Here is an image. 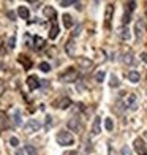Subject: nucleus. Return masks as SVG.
Instances as JSON below:
<instances>
[{"label":"nucleus","instance_id":"obj_33","mask_svg":"<svg viewBox=\"0 0 147 155\" xmlns=\"http://www.w3.org/2000/svg\"><path fill=\"white\" fill-rule=\"evenodd\" d=\"M122 155H131V150H130L128 146H123L122 147Z\"/></svg>","mask_w":147,"mask_h":155},{"label":"nucleus","instance_id":"obj_5","mask_svg":"<svg viewBox=\"0 0 147 155\" xmlns=\"http://www.w3.org/2000/svg\"><path fill=\"white\" fill-rule=\"evenodd\" d=\"M40 128H41V124L38 120H35V119H32V120H29V122L25 124L24 131L25 133H35V131H38Z\"/></svg>","mask_w":147,"mask_h":155},{"label":"nucleus","instance_id":"obj_38","mask_svg":"<svg viewBox=\"0 0 147 155\" xmlns=\"http://www.w3.org/2000/svg\"><path fill=\"white\" fill-rule=\"evenodd\" d=\"M8 18H10V19H13V21H15L16 15H15V13H13V11H8Z\"/></svg>","mask_w":147,"mask_h":155},{"label":"nucleus","instance_id":"obj_20","mask_svg":"<svg viewBox=\"0 0 147 155\" xmlns=\"http://www.w3.org/2000/svg\"><path fill=\"white\" fill-rule=\"evenodd\" d=\"M127 78H128L131 82H139V78H141V76H139L138 71H130V73L127 74Z\"/></svg>","mask_w":147,"mask_h":155},{"label":"nucleus","instance_id":"obj_19","mask_svg":"<svg viewBox=\"0 0 147 155\" xmlns=\"http://www.w3.org/2000/svg\"><path fill=\"white\" fill-rule=\"evenodd\" d=\"M119 37H120L122 40H130V30L127 29V27H122V29L119 30Z\"/></svg>","mask_w":147,"mask_h":155},{"label":"nucleus","instance_id":"obj_28","mask_svg":"<svg viewBox=\"0 0 147 155\" xmlns=\"http://www.w3.org/2000/svg\"><path fill=\"white\" fill-rule=\"evenodd\" d=\"M8 48L10 49H15L16 48V37H15V35H13V37L8 40Z\"/></svg>","mask_w":147,"mask_h":155},{"label":"nucleus","instance_id":"obj_36","mask_svg":"<svg viewBox=\"0 0 147 155\" xmlns=\"http://www.w3.org/2000/svg\"><path fill=\"white\" fill-rule=\"evenodd\" d=\"M3 92H5V82L0 79V95H3Z\"/></svg>","mask_w":147,"mask_h":155},{"label":"nucleus","instance_id":"obj_2","mask_svg":"<svg viewBox=\"0 0 147 155\" xmlns=\"http://www.w3.org/2000/svg\"><path fill=\"white\" fill-rule=\"evenodd\" d=\"M120 103V106L123 108H128V109H136L138 108V97L135 94H130L125 97V100L123 101H119Z\"/></svg>","mask_w":147,"mask_h":155},{"label":"nucleus","instance_id":"obj_18","mask_svg":"<svg viewBox=\"0 0 147 155\" xmlns=\"http://www.w3.org/2000/svg\"><path fill=\"white\" fill-rule=\"evenodd\" d=\"M33 41H35V49H43L44 48V38H41V37H35L33 38Z\"/></svg>","mask_w":147,"mask_h":155},{"label":"nucleus","instance_id":"obj_6","mask_svg":"<svg viewBox=\"0 0 147 155\" xmlns=\"http://www.w3.org/2000/svg\"><path fill=\"white\" fill-rule=\"evenodd\" d=\"M76 63H78L79 68H82V70H90L93 67V62L87 57H78L76 59Z\"/></svg>","mask_w":147,"mask_h":155},{"label":"nucleus","instance_id":"obj_22","mask_svg":"<svg viewBox=\"0 0 147 155\" xmlns=\"http://www.w3.org/2000/svg\"><path fill=\"white\" fill-rule=\"evenodd\" d=\"M15 125H16V127L22 125V120H21V111H19V109L15 111Z\"/></svg>","mask_w":147,"mask_h":155},{"label":"nucleus","instance_id":"obj_26","mask_svg":"<svg viewBox=\"0 0 147 155\" xmlns=\"http://www.w3.org/2000/svg\"><path fill=\"white\" fill-rule=\"evenodd\" d=\"M40 70H41V71H44V73H47L49 70H51V65H49L47 62H41L40 63Z\"/></svg>","mask_w":147,"mask_h":155},{"label":"nucleus","instance_id":"obj_34","mask_svg":"<svg viewBox=\"0 0 147 155\" xmlns=\"http://www.w3.org/2000/svg\"><path fill=\"white\" fill-rule=\"evenodd\" d=\"M52 127V119H51V116H47L46 117V130H49Z\"/></svg>","mask_w":147,"mask_h":155},{"label":"nucleus","instance_id":"obj_29","mask_svg":"<svg viewBox=\"0 0 147 155\" xmlns=\"http://www.w3.org/2000/svg\"><path fill=\"white\" fill-rule=\"evenodd\" d=\"M25 150L29 152V155H37V149H35L33 146H30V144H27V146H25Z\"/></svg>","mask_w":147,"mask_h":155},{"label":"nucleus","instance_id":"obj_1","mask_svg":"<svg viewBox=\"0 0 147 155\" xmlns=\"http://www.w3.org/2000/svg\"><path fill=\"white\" fill-rule=\"evenodd\" d=\"M55 139H57V143L60 146H71L74 143V138H73V135L70 131H60V133H57Z\"/></svg>","mask_w":147,"mask_h":155},{"label":"nucleus","instance_id":"obj_32","mask_svg":"<svg viewBox=\"0 0 147 155\" xmlns=\"http://www.w3.org/2000/svg\"><path fill=\"white\" fill-rule=\"evenodd\" d=\"M73 3H76L74 0H62V2H60L62 6H70V5H73Z\"/></svg>","mask_w":147,"mask_h":155},{"label":"nucleus","instance_id":"obj_23","mask_svg":"<svg viewBox=\"0 0 147 155\" xmlns=\"http://www.w3.org/2000/svg\"><path fill=\"white\" fill-rule=\"evenodd\" d=\"M141 35H142V21H138L136 22V37L141 38Z\"/></svg>","mask_w":147,"mask_h":155},{"label":"nucleus","instance_id":"obj_3","mask_svg":"<svg viewBox=\"0 0 147 155\" xmlns=\"http://www.w3.org/2000/svg\"><path fill=\"white\" fill-rule=\"evenodd\" d=\"M78 70H74V68H68L67 71L64 74H60V81L62 82H74L76 79H78Z\"/></svg>","mask_w":147,"mask_h":155},{"label":"nucleus","instance_id":"obj_40","mask_svg":"<svg viewBox=\"0 0 147 155\" xmlns=\"http://www.w3.org/2000/svg\"><path fill=\"white\" fill-rule=\"evenodd\" d=\"M16 155H25L22 150H16Z\"/></svg>","mask_w":147,"mask_h":155},{"label":"nucleus","instance_id":"obj_35","mask_svg":"<svg viewBox=\"0 0 147 155\" xmlns=\"http://www.w3.org/2000/svg\"><path fill=\"white\" fill-rule=\"evenodd\" d=\"M10 144H11L13 147H16V146L19 144V139H18V138H11V139H10Z\"/></svg>","mask_w":147,"mask_h":155},{"label":"nucleus","instance_id":"obj_8","mask_svg":"<svg viewBox=\"0 0 147 155\" xmlns=\"http://www.w3.org/2000/svg\"><path fill=\"white\" fill-rule=\"evenodd\" d=\"M68 128L73 130V131H81V130H82V125H81V122H79L76 117H71V119L68 120Z\"/></svg>","mask_w":147,"mask_h":155},{"label":"nucleus","instance_id":"obj_25","mask_svg":"<svg viewBox=\"0 0 147 155\" xmlns=\"http://www.w3.org/2000/svg\"><path fill=\"white\" fill-rule=\"evenodd\" d=\"M104 127H106V130H108V131H113V128H114L113 119H106V120H104Z\"/></svg>","mask_w":147,"mask_h":155},{"label":"nucleus","instance_id":"obj_15","mask_svg":"<svg viewBox=\"0 0 147 155\" xmlns=\"http://www.w3.org/2000/svg\"><path fill=\"white\" fill-rule=\"evenodd\" d=\"M57 35H59V25H57L55 21H52V29H51V32H49V38L54 40V38H57Z\"/></svg>","mask_w":147,"mask_h":155},{"label":"nucleus","instance_id":"obj_9","mask_svg":"<svg viewBox=\"0 0 147 155\" xmlns=\"http://www.w3.org/2000/svg\"><path fill=\"white\" fill-rule=\"evenodd\" d=\"M27 86H29V89H30V90L38 89V87H40V81H38V78L35 76V74H30L29 78H27Z\"/></svg>","mask_w":147,"mask_h":155},{"label":"nucleus","instance_id":"obj_14","mask_svg":"<svg viewBox=\"0 0 147 155\" xmlns=\"http://www.w3.org/2000/svg\"><path fill=\"white\" fill-rule=\"evenodd\" d=\"M6 127H8V116L6 112L0 111V130H5Z\"/></svg>","mask_w":147,"mask_h":155},{"label":"nucleus","instance_id":"obj_27","mask_svg":"<svg viewBox=\"0 0 147 155\" xmlns=\"http://www.w3.org/2000/svg\"><path fill=\"white\" fill-rule=\"evenodd\" d=\"M135 8H136V2H128L125 5V11H128V13H131Z\"/></svg>","mask_w":147,"mask_h":155},{"label":"nucleus","instance_id":"obj_4","mask_svg":"<svg viewBox=\"0 0 147 155\" xmlns=\"http://www.w3.org/2000/svg\"><path fill=\"white\" fill-rule=\"evenodd\" d=\"M113 15H114V5L109 3V5H106V10H104V25H106V29H109V27H111Z\"/></svg>","mask_w":147,"mask_h":155},{"label":"nucleus","instance_id":"obj_7","mask_svg":"<svg viewBox=\"0 0 147 155\" xmlns=\"http://www.w3.org/2000/svg\"><path fill=\"white\" fill-rule=\"evenodd\" d=\"M135 150L139 153V155H147V150H145V144H144V141L141 138H136L135 139Z\"/></svg>","mask_w":147,"mask_h":155},{"label":"nucleus","instance_id":"obj_10","mask_svg":"<svg viewBox=\"0 0 147 155\" xmlns=\"http://www.w3.org/2000/svg\"><path fill=\"white\" fill-rule=\"evenodd\" d=\"M74 41H73V38H70L68 41H67V45H65V52L68 54V57H74Z\"/></svg>","mask_w":147,"mask_h":155},{"label":"nucleus","instance_id":"obj_21","mask_svg":"<svg viewBox=\"0 0 147 155\" xmlns=\"http://www.w3.org/2000/svg\"><path fill=\"white\" fill-rule=\"evenodd\" d=\"M64 25L67 27V29H70V27L73 25V19L70 15H64Z\"/></svg>","mask_w":147,"mask_h":155},{"label":"nucleus","instance_id":"obj_39","mask_svg":"<svg viewBox=\"0 0 147 155\" xmlns=\"http://www.w3.org/2000/svg\"><path fill=\"white\" fill-rule=\"evenodd\" d=\"M141 59H142V60L147 63V54H145V52H142V54H141Z\"/></svg>","mask_w":147,"mask_h":155},{"label":"nucleus","instance_id":"obj_24","mask_svg":"<svg viewBox=\"0 0 147 155\" xmlns=\"http://www.w3.org/2000/svg\"><path fill=\"white\" fill-rule=\"evenodd\" d=\"M119 84H120V82H119V78H117L116 74H113V76H111L109 86H111V87H119Z\"/></svg>","mask_w":147,"mask_h":155},{"label":"nucleus","instance_id":"obj_16","mask_svg":"<svg viewBox=\"0 0 147 155\" xmlns=\"http://www.w3.org/2000/svg\"><path fill=\"white\" fill-rule=\"evenodd\" d=\"M18 15L21 16V19H29V8H27V6H19Z\"/></svg>","mask_w":147,"mask_h":155},{"label":"nucleus","instance_id":"obj_13","mask_svg":"<svg viewBox=\"0 0 147 155\" xmlns=\"http://www.w3.org/2000/svg\"><path fill=\"white\" fill-rule=\"evenodd\" d=\"M18 60H19L21 63H22L25 70H29V68L32 67V60H30L29 57H27V55H24V54H21L19 57H18Z\"/></svg>","mask_w":147,"mask_h":155},{"label":"nucleus","instance_id":"obj_11","mask_svg":"<svg viewBox=\"0 0 147 155\" xmlns=\"http://www.w3.org/2000/svg\"><path fill=\"white\" fill-rule=\"evenodd\" d=\"M43 15H44L47 19L55 21V18H57V11H55L52 6H44V8H43Z\"/></svg>","mask_w":147,"mask_h":155},{"label":"nucleus","instance_id":"obj_31","mask_svg":"<svg viewBox=\"0 0 147 155\" xmlns=\"http://www.w3.org/2000/svg\"><path fill=\"white\" fill-rule=\"evenodd\" d=\"M123 62L127 63V65H131V63H133V55H131V54H127V55L123 57Z\"/></svg>","mask_w":147,"mask_h":155},{"label":"nucleus","instance_id":"obj_12","mask_svg":"<svg viewBox=\"0 0 147 155\" xmlns=\"http://www.w3.org/2000/svg\"><path fill=\"white\" fill-rule=\"evenodd\" d=\"M101 131V119L100 117H95L93 125H92V135H98Z\"/></svg>","mask_w":147,"mask_h":155},{"label":"nucleus","instance_id":"obj_30","mask_svg":"<svg viewBox=\"0 0 147 155\" xmlns=\"http://www.w3.org/2000/svg\"><path fill=\"white\" fill-rule=\"evenodd\" d=\"M103 79H104V71H98L95 74V81L96 82H103Z\"/></svg>","mask_w":147,"mask_h":155},{"label":"nucleus","instance_id":"obj_17","mask_svg":"<svg viewBox=\"0 0 147 155\" xmlns=\"http://www.w3.org/2000/svg\"><path fill=\"white\" fill-rule=\"evenodd\" d=\"M70 104H71V100H70L68 97H65V98H62V100L57 103V106H59L60 109H67V108L70 106Z\"/></svg>","mask_w":147,"mask_h":155},{"label":"nucleus","instance_id":"obj_41","mask_svg":"<svg viewBox=\"0 0 147 155\" xmlns=\"http://www.w3.org/2000/svg\"><path fill=\"white\" fill-rule=\"evenodd\" d=\"M0 49H2V38H0Z\"/></svg>","mask_w":147,"mask_h":155},{"label":"nucleus","instance_id":"obj_37","mask_svg":"<svg viewBox=\"0 0 147 155\" xmlns=\"http://www.w3.org/2000/svg\"><path fill=\"white\" fill-rule=\"evenodd\" d=\"M64 155H78V152H76V150H68V152H65Z\"/></svg>","mask_w":147,"mask_h":155}]
</instances>
